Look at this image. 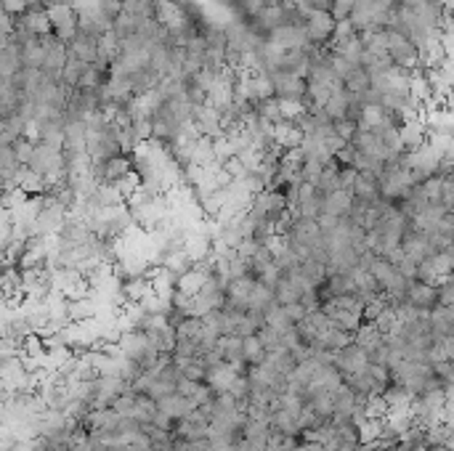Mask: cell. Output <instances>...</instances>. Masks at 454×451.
I'll return each instance as SVG.
<instances>
[{
	"instance_id": "obj_41",
	"label": "cell",
	"mask_w": 454,
	"mask_h": 451,
	"mask_svg": "<svg viewBox=\"0 0 454 451\" xmlns=\"http://www.w3.org/2000/svg\"><path fill=\"white\" fill-rule=\"evenodd\" d=\"M356 176H358V170H354V167H340V170H337V186L351 194Z\"/></svg>"
},
{
	"instance_id": "obj_29",
	"label": "cell",
	"mask_w": 454,
	"mask_h": 451,
	"mask_svg": "<svg viewBox=\"0 0 454 451\" xmlns=\"http://www.w3.org/2000/svg\"><path fill=\"white\" fill-rule=\"evenodd\" d=\"M430 372H433V377H436V380L441 382V388H452V382H454V364H452V358L430 364Z\"/></svg>"
},
{
	"instance_id": "obj_19",
	"label": "cell",
	"mask_w": 454,
	"mask_h": 451,
	"mask_svg": "<svg viewBox=\"0 0 454 451\" xmlns=\"http://www.w3.org/2000/svg\"><path fill=\"white\" fill-rule=\"evenodd\" d=\"M247 85H250L252 104L261 101V98H271V96H274V83H271V77H268L266 72H255V74H250Z\"/></svg>"
},
{
	"instance_id": "obj_32",
	"label": "cell",
	"mask_w": 454,
	"mask_h": 451,
	"mask_svg": "<svg viewBox=\"0 0 454 451\" xmlns=\"http://www.w3.org/2000/svg\"><path fill=\"white\" fill-rule=\"evenodd\" d=\"M261 327H263V313H247V311H245V316H242V321H239V327H237V337L255 334Z\"/></svg>"
},
{
	"instance_id": "obj_35",
	"label": "cell",
	"mask_w": 454,
	"mask_h": 451,
	"mask_svg": "<svg viewBox=\"0 0 454 451\" xmlns=\"http://www.w3.org/2000/svg\"><path fill=\"white\" fill-rule=\"evenodd\" d=\"M439 204L443 210L454 213V178L452 176H441V191H439Z\"/></svg>"
},
{
	"instance_id": "obj_13",
	"label": "cell",
	"mask_w": 454,
	"mask_h": 451,
	"mask_svg": "<svg viewBox=\"0 0 454 451\" xmlns=\"http://www.w3.org/2000/svg\"><path fill=\"white\" fill-rule=\"evenodd\" d=\"M157 409H160V412H165V414H170V417H176V419H183V417L189 414L191 409H197V406H194V401L183 398V396H179V393H170V396H165V398H160V401H157Z\"/></svg>"
},
{
	"instance_id": "obj_46",
	"label": "cell",
	"mask_w": 454,
	"mask_h": 451,
	"mask_svg": "<svg viewBox=\"0 0 454 451\" xmlns=\"http://www.w3.org/2000/svg\"><path fill=\"white\" fill-rule=\"evenodd\" d=\"M335 451H370V443H337Z\"/></svg>"
},
{
	"instance_id": "obj_39",
	"label": "cell",
	"mask_w": 454,
	"mask_h": 451,
	"mask_svg": "<svg viewBox=\"0 0 454 451\" xmlns=\"http://www.w3.org/2000/svg\"><path fill=\"white\" fill-rule=\"evenodd\" d=\"M354 131H356V122L354 119H332V133L337 136V138H343V141H351V136H354Z\"/></svg>"
},
{
	"instance_id": "obj_26",
	"label": "cell",
	"mask_w": 454,
	"mask_h": 451,
	"mask_svg": "<svg viewBox=\"0 0 454 451\" xmlns=\"http://www.w3.org/2000/svg\"><path fill=\"white\" fill-rule=\"evenodd\" d=\"M327 51H335V53H340L346 61H351L354 67L358 64V56H361V43H358V37L354 35L351 40H343V43H332V46H327Z\"/></svg>"
},
{
	"instance_id": "obj_15",
	"label": "cell",
	"mask_w": 454,
	"mask_h": 451,
	"mask_svg": "<svg viewBox=\"0 0 454 451\" xmlns=\"http://www.w3.org/2000/svg\"><path fill=\"white\" fill-rule=\"evenodd\" d=\"M380 398L388 412H394V409H409V406H412V393L406 391V388H401V385H396V382H391V385L382 391Z\"/></svg>"
},
{
	"instance_id": "obj_27",
	"label": "cell",
	"mask_w": 454,
	"mask_h": 451,
	"mask_svg": "<svg viewBox=\"0 0 454 451\" xmlns=\"http://www.w3.org/2000/svg\"><path fill=\"white\" fill-rule=\"evenodd\" d=\"M430 266H433V271L439 279H446V276H452L454 271V249H441V252H436L433 258H430Z\"/></svg>"
},
{
	"instance_id": "obj_30",
	"label": "cell",
	"mask_w": 454,
	"mask_h": 451,
	"mask_svg": "<svg viewBox=\"0 0 454 451\" xmlns=\"http://www.w3.org/2000/svg\"><path fill=\"white\" fill-rule=\"evenodd\" d=\"M32 149H35V141H30L27 136H19L16 141L11 143V152L13 157H16V162L22 167L30 165V157H32Z\"/></svg>"
},
{
	"instance_id": "obj_42",
	"label": "cell",
	"mask_w": 454,
	"mask_h": 451,
	"mask_svg": "<svg viewBox=\"0 0 454 451\" xmlns=\"http://www.w3.org/2000/svg\"><path fill=\"white\" fill-rule=\"evenodd\" d=\"M354 3H356V0H332L330 16H332L335 22H340V19H348V13H351V8H354Z\"/></svg>"
},
{
	"instance_id": "obj_25",
	"label": "cell",
	"mask_w": 454,
	"mask_h": 451,
	"mask_svg": "<svg viewBox=\"0 0 454 451\" xmlns=\"http://www.w3.org/2000/svg\"><path fill=\"white\" fill-rule=\"evenodd\" d=\"M205 276H207V273L197 271V268H189V271L183 273V276H179V282H176V289H181L183 295L194 297L197 292H200V287H202Z\"/></svg>"
},
{
	"instance_id": "obj_17",
	"label": "cell",
	"mask_w": 454,
	"mask_h": 451,
	"mask_svg": "<svg viewBox=\"0 0 454 451\" xmlns=\"http://www.w3.org/2000/svg\"><path fill=\"white\" fill-rule=\"evenodd\" d=\"M351 197L372 202L377 197V178L372 173H358L356 181H354V189H351Z\"/></svg>"
},
{
	"instance_id": "obj_23",
	"label": "cell",
	"mask_w": 454,
	"mask_h": 451,
	"mask_svg": "<svg viewBox=\"0 0 454 451\" xmlns=\"http://www.w3.org/2000/svg\"><path fill=\"white\" fill-rule=\"evenodd\" d=\"M343 88H346L351 96H361L370 91V72H364L361 67H354L351 74L343 80Z\"/></svg>"
},
{
	"instance_id": "obj_2",
	"label": "cell",
	"mask_w": 454,
	"mask_h": 451,
	"mask_svg": "<svg viewBox=\"0 0 454 451\" xmlns=\"http://www.w3.org/2000/svg\"><path fill=\"white\" fill-rule=\"evenodd\" d=\"M332 27L335 19L330 16V11H311L306 16V40L313 46H327L330 37H332Z\"/></svg>"
},
{
	"instance_id": "obj_22",
	"label": "cell",
	"mask_w": 454,
	"mask_h": 451,
	"mask_svg": "<svg viewBox=\"0 0 454 451\" xmlns=\"http://www.w3.org/2000/svg\"><path fill=\"white\" fill-rule=\"evenodd\" d=\"M138 19L136 13H128V11H119L115 19H112V32L117 35V40H125V37L136 35V27H138Z\"/></svg>"
},
{
	"instance_id": "obj_12",
	"label": "cell",
	"mask_w": 454,
	"mask_h": 451,
	"mask_svg": "<svg viewBox=\"0 0 454 451\" xmlns=\"http://www.w3.org/2000/svg\"><path fill=\"white\" fill-rule=\"evenodd\" d=\"M354 98H356V96H351L346 88H337V91H332V93H330V98H327V104H324L327 117H330V119H343L348 115L351 104H354Z\"/></svg>"
},
{
	"instance_id": "obj_45",
	"label": "cell",
	"mask_w": 454,
	"mask_h": 451,
	"mask_svg": "<svg viewBox=\"0 0 454 451\" xmlns=\"http://www.w3.org/2000/svg\"><path fill=\"white\" fill-rule=\"evenodd\" d=\"M287 313V319L292 321V324H298V321H303L306 316H309V308L303 306V303H290V306H282Z\"/></svg>"
},
{
	"instance_id": "obj_47",
	"label": "cell",
	"mask_w": 454,
	"mask_h": 451,
	"mask_svg": "<svg viewBox=\"0 0 454 451\" xmlns=\"http://www.w3.org/2000/svg\"><path fill=\"white\" fill-rule=\"evenodd\" d=\"M266 6H279V3H285V0H263Z\"/></svg>"
},
{
	"instance_id": "obj_4",
	"label": "cell",
	"mask_w": 454,
	"mask_h": 451,
	"mask_svg": "<svg viewBox=\"0 0 454 451\" xmlns=\"http://www.w3.org/2000/svg\"><path fill=\"white\" fill-rule=\"evenodd\" d=\"M274 83V98H285V101H303L306 96V80L295 77V74H268Z\"/></svg>"
},
{
	"instance_id": "obj_8",
	"label": "cell",
	"mask_w": 454,
	"mask_h": 451,
	"mask_svg": "<svg viewBox=\"0 0 454 451\" xmlns=\"http://www.w3.org/2000/svg\"><path fill=\"white\" fill-rule=\"evenodd\" d=\"M404 300L417 311H430L436 308V287L420 285V282H409L404 292Z\"/></svg>"
},
{
	"instance_id": "obj_20",
	"label": "cell",
	"mask_w": 454,
	"mask_h": 451,
	"mask_svg": "<svg viewBox=\"0 0 454 451\" xmlns=\"http://www.w3.org/2000/svg\"><path fill=\"white\" fill-rule=\"evenodd\" d=\"M382 343V334L375 329V324H367V321H361L358 324V329L354 332V345H358L361 351H372L375 345Z\"/></svg>"
},
{
	"instance_id": "obj_43",
	"label": "cell",
	"mask_w": 454,
	"mask_h": 451,
	"mask_svg": "<svg viewBox=\"0 0 454 451\" xmlns=\"http://www.w3.org/2000/svg\"><path fill=\"white\" fill-rule=\"evenodd\" d=\"M396 271L401 273L406 282H415V273H417V261H412L409 255H404L401 261L396 263Z\"/></svg>"
},
{
	"instance_id": "obj_37",
	"label": "cell",
	"mask_w": 454,
	"mask_h": 451,
	"mask_svg": "<svg viewBox=\"0 0 454 451\" xmlns=\"http://www.w3.org/2000/svg\"><path fill=\"white\" fill-rule=\"evenodd\" d=\"M255 337L261 340V345L266 348V351H276V348L282 345V340H279V332H276V329H271V327H266V324H263L261 329L255 332Z\"/></svg>"
},
{
	"instance_id": "obj_9",
	"label": "cell",
	"mask_w": 454,
	"mask_h": 451,
	"mask_svg": "<svg viewBox=\"0 0 454 451\" xmlns=\"http://www.w3.org/2000/svg\"><path fill=\"white\" fill-rule=\"evenodd\" d=\"M67 51H70L72 56H77V59L83 61V64H93L96 56H98V48H96V35H88V32H74L70 43H67Z\"/></svg>"
},
{
	"instance_id": "obj_1",
	"label": "cell",
	"mask_w": 454,
	"mask_h": 451,
	"mask_svg": "<svg viewBox=\"0 0 454 451\" xmlns=\"http://www.w3.org/2000/svg\"><path fill=\"white\" fill-rule=\"evenodd\" d=\"M385 51H388V56H391V64H396V67H404V70H409V72L420 70L417 48L412 46V43H409L398 30H394V27L385 30Z\"/></svg>"
},
{
	"instance_id": "obj_31",
	"label": "cell",
	"mask_w": 454,
	"mask_h": 451,
	"mask_svg": "<svg viewBox=\"0 0 454 451\" xmlns=\"http://www.w3.org/2000/svg\"><path fill=\"white\" fill-rule=\"evenodd\" d=\"M112 186H115V189H117L119 194H122V197L128 200V197H131L133 191H138V189H141V176H138L136 170H131V173H125L122 178L115 181Z\"/></svg>"
},
{
	"instance_id": "obj_11",
	"label": "cell",
	"mask_w": 454,
	"mask_h": 451,
	"mask_svg": "<svg viewBox=\"0 0 454 451\" xmlns=\"http://www.w3.org/2000/svg\"><path fill=\"white\" fill-rule=\"evenodd\" d=\"M276 306L274 300V287L263 285V282H255L252 287L250 297H247V313H266V311H271Z\"/></svg>"
},
{
	"instance_id": "obj_38",
	"label": "cell",
	"mask_w": 454,
	"mask_h": 451,
	"mask_svg": "<svg viewBox=\"0 0 454 451\" xmlns=\"http://www.w3.org/2000/svg\"><path fill=\"white\" fill-rule=\"evenodd\" d=\"M372 324H375V329H377L380 334H391V332L396 329V324H398V321H396L394 311L385 308V311L380 313V316H377V319L372 321Z\"/></svg>"
},
{
	"instance_id": "obj_44",
	"label": "cell",
	"mask_w": 454,
	"mask_h": 451,
	"mask_svg": "<svg viewBox=\"0 0 454 451\" xmlns=\"http://www.w3.org/2000/svg\"><path fill=\"white\" fill-rule=\"evenodd\" d=\"M436 234H441L443 239H454V213H443V218L433 228Z\"/></svg>"
},
{
	"instance_id": "obj_33",
	"label": "cell",
	"mask_w": 454,
	"mask_h": 451,
	"mask_svg": "<svg viewBox=\"0 0 454 451\" xmlns=\"http://www.w3.org/2000/svg\"><path fill=\"white\" fill-rule=\"evenodd\" d=\"M436 306H454V279L446 276L436 285Z\"/></svg>"
},
{
	"instance_id": "obj_16",
	"label": "cell",
	"mask_w": 454,
	"mask_h": 451,
	"mask_svg": "<svg viewBox=\"0 0 454 451\" xmlns=\"http://www.w3.org/2000/svg\"><path fill=\"white\" fill-rule=\"evenodd\" d=\"M176 340L179 343H191L200 348V340H202V319H197V316H189V319H183L176 327ZM200 356V353H197Z\"/></svg>"
},
{
	"instance_id": "obj_7",
	"label": "cell",
	"mask_w": 454,
	"mask_h": 451,
	"mask_svg": "<svg viewBox=\"0 0 454 451\" xmlns=\"http://www.w3.org/2000/svg\"><path fill=\"white\" fill-rule=\"evenodd\" d=\"M398 136H401V146L404 152H412V149H420L425 138H428V128L422 117H415V119H404V125L398 128Z\"/></svg>"
},
{
	"instance_id": "obj_5",
	"label": "cell",
	"mask_w": 454,
	"mask_h": 451,
	"mask_svg": "<svg viewBox=\"0 0 454 451\" xmlns=\"http://www.w3.org/2000/svg\"><path fill=\"white\" fill-rule=\"evenodd\" d=\"M433 337H454V306H436L428 313Z\"/></svg>"
},
{
	"instance_id": "obj_34",
	"label": "cell",
	"mask_w": 454,
	"mask_h": 451,
	"mask_svg": "<svg viewBox=\"0 0 454 451\" xmlns=\"http://www.w3.org/2000/svg\"><path fill=\"white\" fill-rule=\"evenodd\" d=\"M354 35H356V27L351 24V19H340V22H335L332 37H330V43H327V46H332V43H343V40H351Z\"/></svg>"
},
{
	"instance_id": "obj_48",
	"label": "cell",
	"mask_w": 454,
	"mask_h": 451,
	"mask_svg": "<svg viewBox=\"0 0 454 451\" xmlns=\"http://www.w3.org/2000/svg\"><path fill=\"white\" fill-rule=\"evenodd\" d=\"M428 451H452V449H446V446H430Z\"/></svg>"
},
{
	"instance_id": "obj_40",
	"label": "cell",
	"mask_w": 454,
	"mask_h": 451,
	"mask_svg": "<svg viewBox=\"0 0 454 451\" xmlns=\"http://www.w3.org/2000/svg\"><path fill=\"white\" fill-rule=\"evenodd\" d=\"M179 422H181V419L165 414V412H160V409H157L155 414H152V425H155V428H160V430H167V433H173Z\"/></svg>"
},
{
	"instance_id": "obj_21",
	"label": "cell",
	"mask_w": 454,
	"mask_h": 451,
	"mask_svg": "<svg viewBox=\"0 0 454 451\" xmlns=\"http://www.w3.org/2000/svg\"><path fill=\"white\" fill-rule=\"evenodd\" d=\"M300 292L298 287L292 285L287 276H279V282L274 285V300L276 306H290V303H300Z\"/></svg>"
},
{
	"instance_id": "obj_10",
	"label": "cell",
	"mask_w": 454,
	"mask_h": 451,
	"mask_svg": "<svg viewBox=\"0 0 454 451\" xmlns=\"http://www.w3.org/2000/svg\"><path fill=\"white\" fill-rule=\"evenodd\" d=\"M322 311L327 313V319H330V324L332 327H337V329H343V332H356L358 324H361V313L358 311H351V308H335V306H322Z\"/></svg>"
},
{
	"instance_id": "obj_14",
	"label": "cell",
	"mask_w": 454,
	"mask_h": 451,
	"mask_svg": "<svg viewBox=\"0 0 454 451\" xmlns=\"http://www.w3.org/2000/svg\"><path fill=\"white\" fill-rule=\"evenodd\" d=\"M348 207H351V194L343 189L327 194L322 202V215H332V218H343L348 215Z\"/></svg>"
},
{
	"instance_id": "obj_18",
	"label": "cell",
	"mask_w": 454,
	"mask_h": 451,
	"mask_svg": "<svg viewBox=\"0 0 454 451\" xmlns=\"http://www.w3.org/2000/svg\"><path fill=\"white\" fill-rule=\"evenodd\" d=\"M263 358H266V348L261 345V340L255 334L242 337V361L247 367H258V364H263Z\"/></svg>"
},
{
	"instance_id": "obj_36",
	"label": "cell",
	"mask_w": 454,
	"mask_h": 451,
	"mask_svg": "<svg viewBox=\"0 0 454 451\" xmlns=\"http://www.w3.org/2000/svg\"><path fill=\"white\" fill-rule=\"evenodd\" d=\"M221 170H223V173H226L231 181H239L242 176H245V173H247V170H245V165H242V159H239L237 155L226 157V159L221 162Z\"/></svg>"
},
{
	"instance_id": "obj_3",
	"label": "cell",
	"mask_w": 454,
	"mask_h": 451,
	"mask_svg": "<svg viewBox=\"0 0 454 451\" xmlns=\"http://www.w3.org/2000/svg\"><path fill=\"white\" fill-rule=\"evenodd\" d=\"M370 361H367V351H361L358 345H348V348H343V351H335L332 356V367L346 377V374H356V372H361V369L367 367Z\"/></svg>"
},
{
	"instance_id": "obj_6",
	"label": "cell",
	"mask_w": 454,
	"mask_h": 451,
	"mask_svg": "<svg viewBox=\"0 0 454 451\" xmlns=\"http://www.w3.org/2000/svg\"><path fill=\"white\" fill-rule=\"evenodd\" d=\"M234 377H237L234 367H231V364H226V361H221V364H215V367L205 369V380L202 382L213 393H223V391H228V385L234 382Z\"/></svg>"
},
{
	"instance_id": "obj_28",
	"label": "cell",
	"mask_w": 454,
	"mask_h": 451,
	"mask_svg": "<svg viewBox=\"0 0 454 451\" xmlns=\"http://www.w3.org/2000/svg\"><path fill=\"white\" fill-rule=\"evenodd\" d=\"M263 324L271 327V329H276V332H285L287 327H295L292 321L287 319V313L282 306H274L271 311H266V313H263Z\"/></svg>"
},
{
	"instance_id": "obj_24",
	"label": "cell",
	"mask_w": 454,
	"mask_h": 451,
	"mask_svg": "<svg viewBox=\"0 0 454 451\" xmlns=\"http://www.w3.org/2000/svg\"><path fill=\"white\" fill-rule=\"evenodd\" d=\"M298 271H300V276L306 279V285L309 287H319L327 279V266H322V263H316V261H303L298 266Z\"/></svg>"
}]
</instances>
